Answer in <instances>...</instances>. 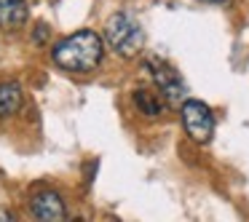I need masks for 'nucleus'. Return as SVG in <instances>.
Instances as JSON below:
<instances>
[{
  "label": "nucleus",
  "mask_w": 249,
  "mask_h": 222,
  "mask_svg": "<svg viewBox=\"0 0 249 222\" xmlns=\"http://www.w3.org/2000/svg\"><path fill=\"white\" fill-rule=\"evenodd\" d=\"M147 72H150L158 94L166 99V104H182L185 102V83L172 65H166L163 59H147Z\"/></svg>",
  "instance_id": "obj_4"
},
{
  "label": "nucleus",
  "mask_w": 249,
  "mask_h": 222,
  "mask_svg": "<svg viewBox=\"0 0 249 222\" xmlns=\"http://www.w3.org/2000/svg\"><path fill=\"white\" fill-rule=\"evenodd\" d=\"M30 19V0H0V30L17 33Z\"/></svg>",
  "instance_id": "obj_6"
},
{
  "label": "nucleus",
  "mask_w": 249,
  "mask_h": 222,
  "mask_svg": "<svg viewBox=\"0 0 249 222\" xmlns=\"http://www.w3.org/2000/svg\"><path fill=\"white\" fill-rule=\"evenodd\" d=\"M24 91L17 81H3L0 83V118H11L22 110Z\"/></svg>",
  "instance_id": "obj_7"
},
{
  "label": "nucleus",
  "mask_w": 249,
  "mask_h": 222,
  "mask_svg": "<svg viewBox=\"0 0 249 222\" xmlns=\"http://www.w3.org/2000/svg\"><path fill=\"white\" fill-rule=\"evenodd\" d=\"M30 211L43 222H59L67 217L65 201H62V195L54 193V190H40V193H35L33 201H30Z\"/></svg>",
  "instance_id": "obj_5"
},
{
  "label": "nucleus",
  "mask_w": 249,
  "mask_h": 222,
  "mask_svg": "<svg viewBox=\"0 0 249 222\" xmlns=\"http://www.w3.org/2000/svg\"><path fill=\"white\" fill-rule=\"evenodd\" d=\"M14 220V214L8 209H3V206H0V222H11Z\"/></svg>",
  "instance_id": "obj_9"
},
{
  "label": "nucleus",
  "mask_w": 249,
  "mask_h": 222,
  "mask_svg": "<svg viewBox=\"0 0 249 222\" xmlns=\"http://www.w3.org/2000/svg\"><path fill=\"white\" fill-rule=\"evenodd\" d=\"M105 56V38L94 30H78V33L62 38L51 51L56 67L75 75H89L102 65Z\"/></svg>",
  "instance_id": "obj_1"
},
{
  "label": "nucleus",
  "mask_w": 249,
  "mask_h": 222,
  "mask_svg": "<svg viewBox=\"0 0 249 222\" xmlns=\"http://www.w3.org/2000/svg\"><path fill=\"white\" fill-rule=\"evenodd\" d=\"M134 104L140 107L142 115L147 118H158L163 110V97L158 91H150V88H137L134 91Z\"/></svg>",
  "instance_id": "obj_8"
},
{
  "label": "nucleus",
  "mask_w": 249,
  "mask_h": 222,
  "mask_svg": "<svg viewBox=\"0 0 249 222\" xmlns=\"http://www.w3.org/2000/svg\"><path fill=\"white\" fill-rule=\"evenodd\" d=\"M105 43L124 59H131L142 51L145 46V33L142 24L131 17L129 11H115L113 17L105 22Z\"/></svg>",
  "instance_id": "obj_2"
},
{
  "label": "nucleus",
  "mask_w": 249,
  "mask_h": 222,
  "mask_svg": "<svg viewBox=\"0 0 249 222\" xmlns=\"http://www.w3.org/2000/svg\"><path fill=\"white\" fill-rule=\"evenodd\" d=\"M179 118H182V126L188 131V137L196 142V145H209L212 137H214V115L198 99H185L179 104Z\"/></svg>",
  "instance_id": "obj_3"
}]
</instances>
